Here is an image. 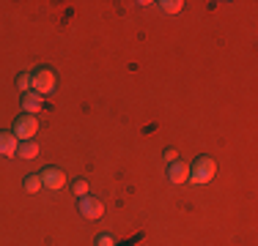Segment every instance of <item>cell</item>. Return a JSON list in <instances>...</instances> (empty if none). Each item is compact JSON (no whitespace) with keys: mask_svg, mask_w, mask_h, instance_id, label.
Here are the masks:
<instances>
[{"mask_svg":"<svg viewBox=\"0 0 258 246\" xmlns=\"http://www.w3.org/2000/svg\"><path fill=\"white\" fill-rule=\"evenodd\" d=\"M94 243H96V246H115V238L110 235V232H99Z\"/></svg>","mask_w":258,"mask_h":246,"instance_id":"14","label":"cell"},{"mask_svg":"<svg viewBox=\"0 0 258 246\" xmlns=\"http://www.w3.org/2000/svg\"><path fill=\"white\" fill-rule=\"evenodd\" d=\"M72 192H75L77 197H85V194H91V192H88V181H85V178H77V181L72 183Z\"/></svg>","mask_w":258,"mask_h":246,"instance_id":"12","label":"cell"},{"mask_svg":"<svg viewBox=\"0 0 258 246\" xmlns=\"http://www.w3.org/2000/svg\"><path fill=\"white\" fill-rule=\"evenodd\" d=\"M17 90H20V93H28L30 90V71H22L20 77H17Z\"/></svg>","mask_w":258,"mask_h":246,"instance_id":"13","label":"cell"},{"mask_svg":"<svg viewBox=\"0 0 258 246\" xmlns=\"http://www.w3.org/2000/svg\"><path fill=\"white\" fill-rule=\"evenodd\" d=\"M214 175H217V162L204 153V156H198L192 164H189V178H187V181L195 183V186H206Z\"/></svg>","mask_w":258,"mask_h":246,"instance_id":"2","label":"cell"},{"mask_svg":"<svg viewBox=\"0 0 258 246\" xmlns=\"http://www.w3.org/2000/svg\"><path fill=\"white\" fill-rule=\"evenodd\" d=\"M55 85H58V74H55L52 66H36L30 71V90L39 93L41 98L55 93Z\"/></svg>","mask_w":258,"mask_h":246,"instance_id":"1","label":"cell"},{"mask_svg":"<svg viewBox=\"0 0 258 246\" xmlns=\"http://www.w3.org/2000/svg\"><path fill=\"white\" fill-rule=\"evenodd\" d=\"M17 148H20V140L14 137V132H0V156H17Z\"/></svg>","mask_w":258,"mask_h":246,"instance_id":"8","label":"cell"},{"mask_svg":"<svg viewBox=\"0 0 258 246\" xmlns=\"http://www.w3.org/2000/svg\"><path fill=\"white\" fill-rule=\"evenodd\" d=\"M39 178H41V186L50 189V192H58V189L66 186V172L60 167H44L39 172Z\"/></svg>","mask_w":258,"mask_h":246,"instance_id":"5","label":"cell"},{"mask_svg":"<svg viewBox=\"0 0 258 246\" xmlns=\"http://www.w3.org/2000/svg\"><path fill=\"white\" fill-rule=\"evenodd\" d=\"M157 6L165 11V14H179V11L184 9L181 0H162V3H157Z\"/></svg>","mask_w":258,"mask_h":246,"instance_id":"11","label":"cell"},{"mask_svg":"<svg viewBox=\"0 0 258 246\" xmlns=\"http://www.w3.org/2000/svg\"><path fill=\"white\" fill-rule=\"evenodd\" d=\"M20 107H22V112H28V115H39L41 107H44V98L39 93H33V90H28V93H20Z\"/></svg>","mask_w":258,"mask_h":246,"instance_id":"6","label":"cell"},{"mask_svg":"<svg viewBox=\"0 0 258 246\" xmlns=\"http://www.w3.org/2000/svg\"><path fill=\"white\" fill-rule=\"evenodd\" d=\"M22 189H25L28 194L41 192V178H39V172H36V175H25V181H22Z\"/></svg>","mask_w":258,"mask_h":246,"instance_id":"10","label":"cell"},{"mask_svg":"<svg viewBox=\"0 0 258 246\" xmlns=\"http://www.w3.org/2000/svg\"><path fill=\"white\" fill-rule=\"evenodd\" d=\"M77 211L83 219H102L104 213V202L94 194H85V197H77Z\"/></svg>","mask_w":258,"mask_h":246,"instance_id":"4","label":"cell"},{"mask_svg":"<svg viewBox=\"0 0 258 246\" xmlns=\"http://www.w3.org/2000/svg\"><path fill=\"white\" fill-rule=\"evenodd\" d=\"M162 159H165V162H176V159H179V153H176V148H165V151H162Z\"/></svg>","mask_w":258,"mask_h":246,"instance_id":"15","label":"cell"},{"mask_svg":"<svg viewBox=\"0 0 258 246\" xmlns=\"http://www.w3.org/2000/svg\"><path fill=\"white\" fill-rule=\"evenodd\" d=\"M11 132H14V137L20 140V143H25V140H33L36 132H39V118L36 115H17L14 118V126H11Z\"/></svg>","mask_w":258,"mask_h":246,"instance_id":"3","label":"cell"},{"mask_svg":"<svg viewBox=\"0 0 258 246\" xmlns=\"http://www.w3.org/2000/svg\"><path fill=\"white\" fill-rule=\"evenodd\" d=\"M17 156H20L22 162H30V159L39 156V145H36V140H25V143H20V148H17Z\"/></svg>","mask_w":258,"mask_h":246,"instance_id":"9","label":"cell"},{"mask_svg":"<svg viewBox=\"0 0 258 246\" xmlns=\"http://www.w3.org/2000/svg\"><path fill=\"white\" fill-rule=\"evenodd\" d=\"M189 178V164L181 162V159H176V162L168 164V181L170 183H187Z\"/></svg>","mask_w":258,"mask_h":246,"instance_id":"7","label":"cell"}]
</instances>
